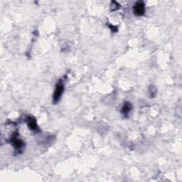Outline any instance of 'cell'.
<instances>
[{"mask_svg": "<svg viewBox=\"0 0 182 182\" xmlns=\"http://www.w3.org/2000/svg\"><path fill=\"white\" fill-rule=\"evenodd\" d=\"M134 13L137 16H142L145 12V5L142 2H138L134 7Z\"/></svg>", "mask_w": 182, "mask_h": 182, "instance_id": "7a4b0ae2", "label": "cell"}, {"mask_svg": "<svg viewBox=\"0 0 182 182\" xmlns=\"http://www.w3.org/2000/svg\"><path fill=\"white\" fill-rule=\"evenodd\" d=\"M132 110V106L129 104V102L125 103V106H123L122 110V113L124 115H128V113L130 112V110Z\"/></svg>", "mask_w": 182, "mask_h": 182, "instance_id": "5b68a950", "label": "cell"}, {"mask_svg": "<svg viewBox=\"0 0 182 182\" xmlns=\"http://www.w3.org/2000/svg\"><path fill=\"white\" fill-rule=\"evenodd\" d=\"M27 122L28 125V127H29L31 130L33 131H36L38 130V125L36 124V122L35 120V119L34 118H31V117H29L27 119Z\"/></svg>", "mask_w": 182, "mask_h": 182, "instance_id": "3957f363", "label": "cell"}, {"mask_svg": "<svg viewBox=\"0 0 182 182\" xmlns=\"http://www.w3.org/2000/svg\"><path fill=\"white\" fill-rule=\"evenodd\" d=\"M11 142L15 146V149H21L23 147V141H22L19 138H18L17 136L13 137L11 138Z\"/></svg>", "mask_w": 182, "mask_h": 182, "instance_id": "277c9868", "label": "cell"}, {"mask_svg": "<svg viewBox=\"0 0 182 182\" xmlns=\"http://www.w3.org/2000/svg\"><path fill=\"white\" fill-rule=\"evenodd\" d=\"M63 89H64V85L61 81H59L56 84V87L54 91V102L56 103L58 102V100H60L61 98V96L63 93Z\"/></svg>", "mask_w": 182, "mask_h": 182, "instance_id": "6da1fadb", "label": "cell"}]
</instances>
